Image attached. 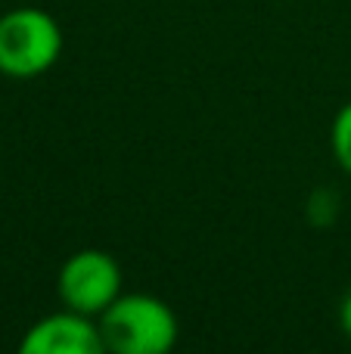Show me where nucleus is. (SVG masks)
Segmentation results:
<instances>
[{
    "mask_svg": "<svg viewBox=\"0 0 351 354\" xmlns=\"http://www.w3.org/2000/svg\"><path fill=\"white\" fill-rule=\"evenodd\" d=\"M118 295H122V268L109 252H75L59 268V299L68 311L97 320Z\"/></svg>",
    "mask_w": 351,
    "mask_h": 354,
    "instance_id": "nucleus-3",
    "label": "nucleus"
},
{
    "mask_svg": "<svg viewBox=\"0 0 351 354\" xmlns=\"http://www.w3.org/2000/svg\"><path fill=\"white\" fill-rule=\"evenodd\" d=\"M62 56V28L41 6H16L0 16V75L37 78Z\"/></svg>",
    "mask_w": 351,
    "mask_h": 354,
    "instance_id": "nucleus-2",
    "label": "nucleus"
},
{
    "mask_svg": "<svg viewBox=\"0 0 351 354\" xmlns=\"http://www.w3.org/2000/svg\"><path fill=\"white\" fill-rule=\"evenodd\" d=\"M333 153L336 162L351 174V103L342 106L333 122Z\"/></svg>",
    "mask_w": 351,
    "mask_h": 354,
    "instance_id": "nucleus-5",
    "label": "nucleus"
},
{
    "mask_svg": "<svg viewBox=\"0 0 351 354\" xmlns=\"http://www.w3.org/2000/svg\"><path fill=\"white\" fill-rule=\"evenodd\" d=\"M339 320H342V330H345V333H348V339H351V292L345 295V301H342Z\"/></svg>",
    "mask_w": 351,
    "mask_h": 354,
    "instance_id": "nucleus-6",
    "label": "nucleus"
},
{
    "mask_svg": "<svg viewBox=\"0 0 351 354\" xmlns=\"http://www.w3.org/2000/svg\"><path fill=\"white\" fill-rule=\"evenodd\" d=\"M16 354H109L99 324L75 311H59L37 320L22 336Z\"/></svg>",
    "mask_w": 351,
    "mask_h": 354,
    "instance_id": "nucleus-4",
    "label": "nucleus"
},
{
    "mask_svg": "<svg viewBox=\"0 0 351 354\" xmlns=\"http://www.w3.org/2000/svg\"><path fill=\"white\" fill-rule=\"evenodd\" d=\"M97 320L109 354H171L178 345V317L155 295H118Z\"/></svg>",
    "mask_w": 351,
    "mask_h": 354,
    "instance_id": "nucleus-1",
    "label": "nucleus"
}]
</instances>
